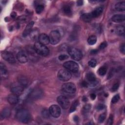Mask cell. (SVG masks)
<instances>
[{
	"instance_id": "6da1fadb",
	"label": "cell",
	"mask_w": 125,
	"mask_h": 125,
	"mask_svg": "<svg viewBox=\"0 0 125 125\" xmlns=\"http://www.w3.org/2000/svg\"><path fill=\"white\" fill-rule=\"evenodd\" d=\"M17 119L23 123H28L31 119V115L29 112L25 109H20L16 113Z\"/></svg>"
},
{
	"instance_id": "7a4b0ae2",
	"label": "cell",
	"mask_w": 125,
	"mask_h": 125,
	"mask_svg": "<svg viewBox=\"0 0 125 125\" xmlns=\"http://www.w3.org/2000/svg\"><path fill=\"white\" fill-rule=\"evenodd\" d=\"M34 49L38 55L46 56L49 53V49L45 45L39 42H36L34 45Z\"/></svg>"
},
{
	"instance_id": "3957f363",
	"label": "cell",
	"mask_w": 125,
	"mask_h": 125,
	"mask_svg": "<svg viewBox=\"0 0 125 125\" xmlns=\"http://www.w3.org/2000/svg\"><path fill=\"white\" fill-rule=\"evenodd\" d=\"M68 53L70 57L74 60L80 61L83 58V53L79 49L74 47H69L67 49Z\"/></svg>"
},
{
	"instance_id": "277c9868",
	"label": "cell",
	"mask_w": 125,
	"mask_h": 125,
	"mask_svg": "<svg viewBox=\"0 0 125 125\" xmlns=\"http://www.w3.org/2000/svg\"><path fill=\"white\" fill-rule=\"evenodd\" d=\"M57 76L58 79L63 82H66L71 78V74L66 69H60L58 72Z\"/></svg>"
},
{
	"instance_id": "5b68a950",
	"label": "cell",
	"mask_w": 125,
	"mask_h": 125,
	"mask_svg": "<svg viewBox=\"0 0 125 125\" xmlns=\"http://www.w3.org/2000/svg\"><path fill=\"white\" fill-rule=\"evenodd\" d=\"M63 66L66 69L73 73H77L79 70V65L75 62L71 61L65 62L63 63Z\"/></svg>"
},
{
	"instance_id": "8992f818",
	"label": "cell",
	"mask_w": 125,
	"mask_h": 125,
	"mask_svg": "<svg viewBox=\"0 0 125 125\" xmlns=\"http://www.w3.org/2000/svg\"><path fill=\"white\" fill-rule=\"evenodd\" d=\"M49 36L50 42L53 44L55 45L59 43L61 40V34L58 30H53L52 31Z\"/></svg>"
},
{
	"instance_id": "52a82bcc",
	"label": "cell",
	"mask_w": 125,
	"mask_h": 125,
	"mask_svg": "<svg viewBox=\"0 0 125 125\" xmlns=\"http://www.w3.org/2000/svg\"><path fill=\"white\" fill-rule=\"evenodd\" d=\"M62 89L65 93L73 94L76 92V87L74 83H66L62 85Z\"/></svg>"
},
{
	"instance_id": "ba28073f",
	"label": "cell",
	"mask_w": 125,
	"mask_h": 125,
	"mask_svg": "<svg viewBox=\"0 0 125 125\" xmlns=\"http://www.w3.org/2000/svg\"><path fill=\"white\" fill-rule=\"evenodd\" d=\"M57 102L61 107L63 109L68 108L70 105V103L68 98L63 95H61L57 98Z\"/></svg>"
},
{
	"instance_id": "9c48e42d",
	"label": "cell",
	"mask_w": 125,
	"mask_h": 125,
	"mask_svg": "<svg viewBox=\"0 0 125 125\" xmlns=\"http://www.w3.org/2000/svg\"><path fill=\"white\" fill-rule=\"evenodd\" d=\"M50 114L54 118L59 117L61 113V110L60 106L56 104L51 105L49 108Z\"/></svg>"
},
{
	"instance_id": "30bf717a",
	"label": "cell",
	"mask_w": 125,
	"mask_h": 125,
	"mask_svg": "<svg viewBox=\"0 0 125 125\" xmlns=\"http://www.w3.org/2000/svg\"><path fill=\"white\" fill-rule=\"evenodd\" d=\"M1 57L2 58L11 63H14L16 62V60L14 55L10 52L3 51L1 53Z\"/></svg>"
},
{
	"instance_id": "8fae6325",
	"label": "cell",
	"mask_w": 125,
	"mask_h": 125,
	"mask_svg": "<svg viewBox=\"0 0 125 125\" xmlns=\"http://www.w3.org/2000/svg\"><path fill=\"white\" fill-rule=\"evenodd\" d=\"M17 59L21 63H25L28 61V55L24 51H21L17 54Z\"/></svg>"
},
{
	"instance_id": "7c38bea8",
	"label": "cell",
	"mask_w": 125,
	"mask_h": 125,
	"mask_svg": "<svg viewBox=\"0 0 125 125\" xmlns=\"http://www.w3.org/2000/svg\"><path fill=\"white\" fill-rule=\"evenodd\" d=\"M43 94L42 91L39 89H36L33 90L30 93V97L31 99L36 100L42 97Z\"/></svg>"
},
{
	"instance_id": "4fadbf2b",
	"label": "cell",
	"mask_w": 125,
	"mask_h": 125,
	"mask_svg": "<svg viewBox=\"0 0 125 125\" xmlns=\"http://www.w3.org/2000/svg\"><path fill=\"white\" fill-rule=\"evenodd\" d=\"M34 22L33 21H31L29 22L26 26L23 33H22V36L23 37H26L28 35H29L32 31V27L34 25Z\"/></svg>"
},
{
	"instance_id": "5bb4252c",
	"label": "cell",
	"mask_w": 125,
	"mask_h": 125,
	"mask_svg": "<svg viewBox=\"0 0 125 125\" xmlns=\"http://www.w3.org/2000/svg\"><path fill=\"white\" fill-rule=\"evenodd\" d=\"M38 40L39 42L45 45L50 42L49 36L44 33H42L40 35Z\"/></svg>"
},
{
	"instance_id": "9a60e30c",
	"label": "cell",
	"mask_w": 125,
	"mask_h": 125,
	"mask_svg": "<svg viewBox=\"0 0 125 125\" xmlns=\"http://www.w3.org/2000/svg\"><path fill=\"white\" fill-rule=\"evenodd\" d=\"M7 100L9 103H10L11 104H15L18 103L19 98L18 95L12 93L10 95H9L7 97Z\"/></svg>"
},
{
	"instance_id": "2e32d148",
	"label": "cell",
	"mask_w": 125,
	"mask_h": 125,
	"mask_svg": "<svg viewBox=\"0 0 125 125\" xmlns=\"http://www.w3.org/2000/svg\"><path fill=\"white\" fill-rule=\"evenodd\" d=\"M23 87L21 86V84L20 85H16L15 86H13L11 89V91L12 93L15 94L17 95H19L21 94L23 91Z\"/></svg>"
},
{
	"instance_id": "e0dca14e",
	"label": "cell",
	"mask_w": 125,
	"mask_h": 125,
	"mask_svg": "<svg viewBox=\"0 0 125 125\" xmlns=\"http://www.w3.org/2000/svg\"><path fill=\"white\" fill-rule=\"evenodd\" d=\"M125 20V15L124 14L114 15L111 18V20L115 22H121Z\"/></svg>"
},
{
	"instance_id": "ac0fdd59",
	"label": "cell",
	"mask_w": 125,
	"mask_h": 125,
	"mask_svg": "<svg viewBox=\"0 0 125 125\" xmlns=\"http://www.w3.org/2000/svg\"><path fill=\"white\" fill-rule=\"evenodd\" d=\"M103 11V9L102 7H98L96 8H95L91 13L93 18L99 17L102 13Z\"/></svg>"
},
{
	"instance_id": "d6986e66",
	"label": "cell",
	"mask_w": 125,
	"mask_h": 125,
	"mask_svg": "<svg viewBox=\"0 0 125 125\" xmlns=\"http://www.w3.org/2000/svg\"><path fill=\"white\" fill-rule=\"evenodd\" d=\"M81 19H82V21L85 22H89L92 20V19H93V17L92 16L91 13H84L81 15Z\"/></svg>"
},
{
	"instance_id": "ffe728a7",
	"label": "cell",
	"mask_w": 125,
	"mask_h": 125,
	"mask_svg": "<svg viewBox=\"0 0 125 125\" xmlns=\"http://www.w3.org/2000/svg\"><path fill=\"white\" fill-rule=\"evenodd\" d=\"M115 8L118 11H124L125 10V1H121L117 3L115 5Z\"/></svg>"
},
{
	"instance_id": "44dd1931",
	"label": "cell",
	"mask_w": 125,
	"mask_h": 125,
	"mask_svg": "<svg viewBox=\"0 0 125 125\" xmlns=\"http://www.w3.org/2000/svg\"><path fill=\"white\" fill-rule=\"evenodd\" d=\"M18 81L20 84H21L23 87L26 86L28 85V81L27 78H26L23 76H20V77L18 78Z\"/></svg>"
},
{
	"instance_id": "7402d4cb",
	"label": "cell",
	"mask_w": 125,
	"mask_h": 125,
	"mask_svg": "<svg viewBox=\"0 0 125 125\" xmlns=\"http://www.w3.org/2000/svg\"><path fill=\"white\" fill-rule=\"evenodd\" d=\"M11 114V110L9 108H4L1 112L0 117L1 118H8Z\"/></svg>"
},
{
	"instance_id": "603a6c76",
	"label": "cell",
	"mask_w": 125,
	"mask_h": 125,
	"mask_svg": "<svg viewBox=\"0 0 125 125\" xmlns=\"http://www.w3.org/2000/svg\"><path fill=\"white\" fill-rule=\"evenodd\" d=\"M30 38L34 40H36L37 39H39V37L40 36L39 31L37 29H35L32 30L30 34H29Z\"/></svg>"
},
{
	"instance_id": "cb8c5ba5",
	"label": "cell",
	"mask_w": 125,
	"mask_h": 125,
	"mask_svg": "<svg viewBox=\"0 0 125 125\" xmlns=\"http://www.w3.org/2000/svg\"><path fill=\"white\" fill-rule=\"evenodd\" d=\"M0 74L1 76L7 77L8 75V72L7 69L5 67V65L2 63V62L0 63Z\"/></svg>"
},
{
	"instance_id": "d4e9b609",
	"label": "cell",
	"mask_w": 125,
	"mask_h": 125,
	"mask_svg": "<svg viewBox=\"0 0 125 125\" xmlns=\"http://www.w3.org/2000/svg\"><path fill=\"white\" fill-rule=\"evenodd\" d=\"M116 33L119 36H123L125 34V28L123 25L118 26L116 28Z\"/></svg>"
},
{
	"instance_id": "484cf974",
	"label": "cell",
	"mask_w": 125,
	"mask_h": 125,
	"mask_svg": "<svg viewBox=\"0 0 125 125\" xmlns=\"http://www.w3.org/2000/svg\"><path fill=\"white\" fill-rule=\"evenodd\" d=\"M86 78L89 82H93L96 80V76L92 72H88V73H87L86 75Z\"/></svg>"
},
{
	"instance_id": "4316f807",
	"label": "cell",
	"mask_w": 125,
	"mask_h": 125,
	"mask_svg": "<svg viewBox=\"0 0 125 125\" xmlns=\"http://www.w3.org/2000/svg\"><path fill=\"white\" fill-rule=\"evenodd\" d=\"M97 42V37L95 35L90 36L87 39V42L90 45H93L95 44Z\"/></svg>"
},
{
	"instance_id": "83f0119b",
	"label": "cell",
	"mask_w": 125,
	"mask_h": 125,
	"mask_svg": "<svg viewBox=\"0 0 125 125\" xmlns=\"http://www.w3.org/2000/svg\"><path fill=\"white\" fill-rule=\"evenodd\" d=\"M62 10L63 12L66 15H70L72 13V9L71 7L68 5H65L63 6L62 8Z\"/></svg>"
},
{
	"instance_id": "f1b7e54d",
	"label": "cell",
	"mask_w": 125,
	"mask_h": 125,
	"mask_svg": "<svg viewBox=\"0 0 125 125\" xmlns=\"http://www.w3.org/2000/svg\"><path fill=\"white\" fill-rule=\"evenodd\" d=\"M78 104H79V102H78V100H76V101H74L71 106L69 112H72L74 111L76 109V108H77V106L78 105Z\"/></svg>"
},
{
	"instance_id": "f546056e",
	"label": "cell",
	"mask_w": 125,
	"mask_h": 125,
	"mask_svg": "<svg viewBox=\"0 0 125 125\" xmlns=\"http://www.w3.org/2000/svg\"><path fill=\"white\" fill-rule=\"evenodd\" d=\"M106 71H107V69L105 67L102 66L99 68V69H98V72L100 76H104L106 74Z\"/></svg>"
},
{
	"instance_id": "4dcf8cb0",
	"label": "cell",
	"mask_w": 125,
	"mask_h": 125,
	"mask_svg": "<svg viewBox=\"0 0 125 125\" xmlns=\"http://www.w3.org/2000/svg\"><path fill=\"white\" fill-rule=\"evenodd\" d=\"M98 83H99V82L98 81V80H96L94 81L90 82L89 83H88V86L91 87V88L95 87L96 86H97L98 85Z\"/></svg>"
},
{
	"instance_id": "1f68e13d",
	"label": "cell",
	"mask_w": 125,
	"mask_h": 125,
	"mask_svg": "<svg viewBox=\"0 0 125 125\" xmlns=\"http://www.w3.org/2000/svg\"><path fill=\"white\" fill-rule=\"evenodd\" d=\"M44 6L42 4H39L36 7V11L37 13L40 14L43 10Z\"/></svg>"
},
{
	"instance_id": "d6a6232c",
	"label": "cell",
	"mask_w": 125,
	"mask_h": 125,
	"mask_svg": "<svg viewBox=\"0 0 125 125\" xmlns=\"http://www.w3.org/2000/svg\"><path fill=\"white\" fill-rule=\"evenodd\" d=\"M88 63L91 67H95L97 64V61L95 59H91L88 62Z\"/></svg>"
},
{
	"instance_id": "836d02e7",
	"label": "cell",
	"mask_w": 125,
	"mask_h": 125,
	"mask_svg": "<svg viewBox=\"0 0 125 125\" xmlns=\"http://www.w3.org/2000/svg\"><path fill=\"white\" fill-rule=\"evenodd\" d=\"M90 108H91V104H85L83 106V112L84 113H86L88 112L90 110Z\"/></svg>"
},
{
	"instance_id": "e575fe53",
	"label": "cell",
	"mask_w": 125,
	"mask_h": 125,
	"mask_svg": "<svg viewBox=\"0 0 125 125\" xmlns=\"http://www.w3.org/2000/svg\"><path fill=\"white\" fill-rule=\"evenodd\" d=\"M120 99V96L119 94H116L114 95L111 99V102L113 104H115L117 103Z\"/></svg>"
},
{
	"instance_id": "d590c367",
	"label": "cell",
	"mask_w": 125,
	"mask_h": 125,
	"mask_svg": "<svg viewBox=\"0 0 125 125\" xmlns=\"http://www.w3.org/2000/svg\"><path fill=\"white\" fill-rule=\"evenodd\" d=\"M42 116L45 118H48L49 117V110L47 111L46 109H43L42 111Z\"/></svg>"
},
{
	"instance_id": "8d00e7d4",
	"label": "cell",
	"mask_w": 125,
	"mask_h": 125,
	"mask_svg": "<svg viewBox=\"0 0 125 125\" xmlns=\"http://www.w3.org/2000/svg\"><path fill=\"white\" fill-rule=\"evenodd\" d=\"M105 117H106V115H105V113H103L101 114L99 116V118H98V121H99V123H103L104 121Z\"/></svg>"
},
{
	"instance_id": "74e56055",
	"label": "cell",
	"mask_w": 125,
	"mask_h": 125,
	"mask_svg": "<svg viewBox=\"0 0 125 125\" xmlns=\"http://www.w3.org/2000/svg\"><path fill=\"white\" fill-rule=\"evenodd\" d=\"M68 58V56L66 55V54H62L60 55L59 57H58V59L59 60L62 61H64L66 59H67Z\"/></svg>"
},
{
	"instance_id": "f35d334b",
	"label": "cell",
	"mask_w": 125,
	"mask_h": 125,
	"mask_svg": "<svg viewBox=\"0 0 125 125\" xmlns=\"http://www.w3.org/2000/svg\"><path fill=\"white\" fill-rule=\"evenodd\" d=\"M119 87V84L118 83H114V84L113 85V86H112V88H111V90H112V91H113V92L116 91L118 89Z\"/></svg>"
},
{
	"instance_id": "ab89813d",
	"label": "cell",
	"mask_w": 125,
	"mask_h": 125,
	"mask_svg": "<svg viewBox=\"0 0 125 125\" xmlns=\"http://www.w3.org/2000/svg\"><path fill=\"white\" fill-rule=\"evenodd\" d=\"M113 116L112 115H110L108 119L107 122V125H111L113 124Z\"/></svg>"
},
{
	"instance_id": "60d3db41",
	"label": "cell",
	"mask_w": 125,
	"mask_h": 125,
	"mask_svg": "<svg viewBox=\"0 0 125 125\" xmlns=\"http://www.w3.org/2000/svg\"><path fill=\"white\" fill-rule=\"evenodd\" d=\"M107 46V43L106 42H103L102 43H101L100 44V45H99V49L102 50V49H104V48H105Z\"/></svg>"
},
{
	"instance_id": "b9f144b4",
	"label": "cell",
	"mask_w": 125,
	"mask_h": 125,
	"mask_svg": "<svg viewBox=\"0 0 125 125\" xmlns=\"http://www.w3.org/2000/svg\"><path fill=\"white\" fill-rule=\"evenodd\" d=\"M120 50L121 51V52L123 54H125V43H123L121 44V45L120 47Z\"/></svg>"
},
{
	"instance_id": "7bdbcfd3",
	"label": "cell",
	"mask_w": 125,
	"mask_h": 125,
	"mask_svg": "<svg viewBox=\"0 0 125 125\" xmlns=\"http://www.w3.org/2000/svg\"><path fill=\"white\" fill-rule=\"evenodd\" d=\"M104 108H105V105L102 104H98L97 107V109L98 110H102L104 109Z\"/></svg>"
},
{
	"instance_id": "ee69618b",
	"label": "cell",
	"mask_w": 125,
	"mask_h": 125,
	"mask_svg": "<svg viewBox=\"0 0 125 125\" xmlns=\"http://www.w3.org/2000/svg\"><path fill=\"white\" fill-rule=\"evenodd\" d=\"M82 85L83 87H87L88 86V83L85 81H83L82 82Z\"/></svg>"
},
{
	"instance_id": "f6af8a7d",
	"label": "cell",
	"mask_w": 125,
	"mask_h": 125,
	"mask_svg": "<svg viewBox=\"0 0 125 125\" xmlns=\"http://www.w3.org/2000/svg\"><path fill=\"white\" fill-rule=\"evenodd\" d=\"M98 52V50L97 49H94V50H92L90 52V54L92 55H95L96 54H97Z\"/></svg>"
},
{
	"instance_id": "bcb514c9",
	"label": "cell",
	"mask_w": 125,
	"mask_h": 125,
	"mask_svg": "<svg viewBox=\"0 0 125 125\" xmlns=\"http://www.w3.org/2000/svg\"><path fill=\"white\" fill-rule=\"evenodd\" d=\"M96 95H95V94H94V93H92V94H91V95H90V98H91V99L92 100H95V98H96Z\"/></svg>"
},
{
	"instance_id": "7dc6e473",
	"label": "cell",
	"mask_w": 125,
	"mask_h": 125,
	"mask_svg": "<svg viewBox=\"0 0 125 125\" xmlns=\"http://www.w3.org/2000/svg\"><path fill=\"white\" fill-rule=\"evenodd\" d=\"M77 5L78 6H81L83 4V0H78L77 1Z\"/></svg>"
},
{
	"instance_id": "c3c4849f",
	"label": "cell",
	"mask_w": 125,
	"mask_h": 125,
	"mask_svg": "<svg viewBox=\"0 0 125 125\" xmlns=\"http://www.w3.org/2000/svg\"><path fill=\"white\" fill-rule=\"evenodd\" d=\"M79 117L77 116H75L74 117V120L75 121V122H78V120H79Z\"/></svg>"
},
{
	"instance_id": "681fc988",
	"label": "cell",
	"mask_w": 125,
	"mask_h": 125,
	"mask_svg": "<svg viewBox=\"0 0 125 125\" xmlns=\"http://www.w3.org/2000/svg\"><path fill=\"white\" fill-rule=\"evenodd\" d=\"M82 100H83V101L84 102H86V101H87V98L86 97L84 96V97H83Z\"/></svg>"
}]
</instances>
